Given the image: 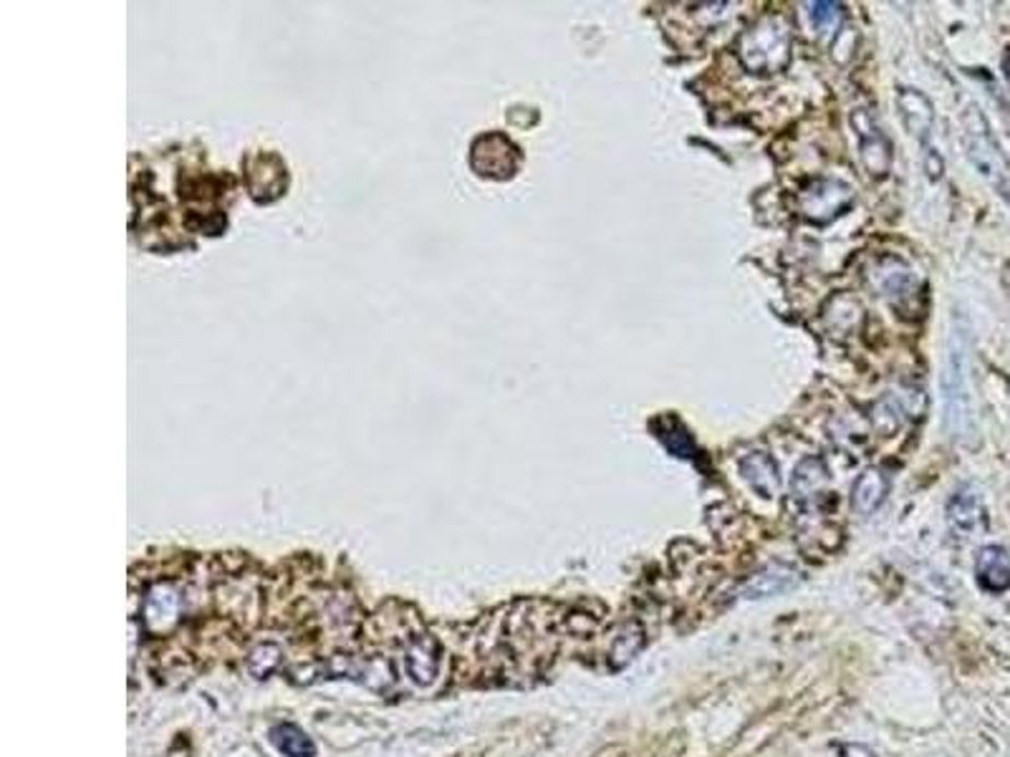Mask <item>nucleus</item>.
<instances>
[{
    "label": "nucleus",
    "instance_id": "obj_15",
    "mask_svg": "<svg viewBox=\"0 0 1010 757\" xmlns=\"http://www.w3.org/2000/svg\"><path fill=\"white\" fill-rule=\"evenodd\" d=\"M791 586H796V571L786 568L781 563L763 568L761 573H755L753 579L743 586V596L745 598H766V596H776L783 594Z\"/></svg>",
    "mask_w": 1010,
    "mask_h": 757
},
{
    "label": "nucleus",
    "instance_id": "obj_14",
    "mask_svg": "<svg viewBox=\"0 0 1010 757\" xmlns=\"http://www.w3.org/2000/svg\"><path fill=\"white\" fill-rule=\"evenodd\" d=\"M886 490H890V480H886V475L880 470V467L864 470L859 475V480L851 490L854 510L861 515L874 513V510L884 503Z\"/></svg>",
    "mask_w": 1010,
    "mask_h": 757
},
{
    "label": "nucleus",
    "instance_id": "obj_18",
    "mask_svg": "<svg viewBox=\"0 0 1010 757\" xmlns=\"http://www.w3.org/2000/svg\"><path fill=\"white\" fill-rule=\"evenodd\" d=\"M809 19L811 26H814L819 33H832L841 26L844 21V8L839 3H809Z\"/></svg>",
    "mask_w": 1010,
    "mask_h": 757
},
{
    "label": "nucleus",
    "instance_id": "obj_17",
    "mask_svg": "<svg viewBox=\"0 0 1010 757\" xmlns=\"http://www.w3.org/2000/svg\"><path fill=\"white\" fill-rule=\"evenodd\" d=\"M824 318L832 331H851L854 326L861 324V306L849 295H839V299L828 301Z\"/></svg>",
    "mask_w": 1010,
    "mask_h": 757
},
{
    "label": "nucleus",
    "instance_id": "obj_7",
    "mask_svg": "<svg viewBox=\"0 0 1010 757\" xmlns=\"http://www.w3.org/2000/svg\"><path fill=\"white\" fill-rule=\"evenodd\" d=\"M851 129L857 135L859 142V158L864 170L872 177H884L892 170V144L886 139L884 131L877 125V119L869 114V109L859 106L851 112Z\"/></svg>",
    "mask_w": 1010,
    "mask_h": 757
},
{
    "label": "nucleus",
    "instance_id": "obj_19",
    "mask_svg": "<svg viewBox=\"0 0 1010 757\" xmlns=\"http://www.w3.org/2000/svg\"><path fill=\"white\" fill-rule=\"evenodd\" d=\"M274 737L281 750L289 757H311L314 755V745L309 743V737L295 727H278L274 730Z\"/></svg>",
    "mask_w": 1010,
    "mask_h": 757
},
{
    "label": "nucleus",
    "instance_id": "obj_1",
    "mask_svg": "<svg viewBox=\"0 0 1010 757\" xmlns=\"http://www.w3.org/2000/svg\"><path fill=\"white\" fill-rule=\"evenodd\" d=\"M791 28L781 15H763L738 38V59L753 73H778L791 61Z\"/></svg>",
    "mask_w": 1010,
    "mask_h": 757
},
{
    "label": "nucleus",
    "instance_id": "obj_13",
    "mask_svg": "<svg viewBox=\"0 0 1010 757\" xmlns=\"http://www.w3.org/2000/svg\"><path fill=\"white\" fill-rule=\"evenodd\" d=\"M948 515L952 528L963 536H975V533L985 528V510L980 503V496L971 488L960 490L955 498L950 500Z\"/></svg>",
    "mask_w": 1010,
    "mask_h": 757
},
{
    "label": "nucleus",
    "instance_id": "obj_3",
    "mask_svg": "<svg viewBox=\"0 0 1010 757\" xmlns=\"http://www.w3.org/2000/svg\"><path fill=\"white\" fill-rule=\"evenodd\" d=\"M945 415L952 434H967L971 430V378H967V336L955 328L950 336L945 376Z\"/></svg>",
    "mask_w": 1010,
    "mask_h": 757
},
{
    "label": "nucleus",
    "instance_id": "obj_9",
    "mask_svg": "<svg viewBox=\"0 0 1010 757\" xmlns=\"http://www.w3.org/2000/svg\"><path fill=\"white\" fill-rule=\"evenodd\" d=\"M897 109L909 135L919 139V142H925L934 127V109L930 98L922 92H917V89H899Z\"/></svg>",
    "mask_w": 1010,
    "mask_h": 757
},
{
    "label": "nucleus",
    "instance_id": "obj_16",
    "mask_svg": "<svg viewBox=\"0 0 1010 757\" xmlns=\"http://www.w3.org/2000/svg\"><path fill=\"white\" fill-rule=\"evenodd\" d=\"M652 430L657 432V438L664 442V447H667L672 455L685 457V459L695 457V442L693 438H689V432L685 430L680 419L664 415L660 419H654Z\"/></svg>",
    "mask_w": 1010,
    "mask_h": 757
},
{
    "label": "nucleus",
    "instance_id": "obj_11",
    "mask_svg": "<svg viewBox=\"0 0 1010 757\" xmlns=\"http://www.w3.org/2000/svg\"><path fill=\"white\" fill-rule=\"evenodd\" d=\"M975 575L978 583L990 591V594H1000V591L1010 589V554L1000 546H985L975 561Z\"/></svg>",
    "mask_w": 1010,
    "mask_h": 757
},
{
    "label": "nucleus",
    "instance_id": "obj_4",
    "mask_svg": "<svg viewBox=\"0 0 1010 757\" xmlns=\"http://www.w3.org/2000/svg\"><path fill=\"white\" fill-rule=\"evenodd\" d=\"M243 187L256 205H270L286 197L291 187L289 164L270 150H251L241 160Z\"/></svg>",
    "mask_w": 1010,
    "mask_h": 757
},
{
    "label": "nucleus",
    "instance_id": "obj_6",
    "mask_svg": "<svg viewBox=\"0 0 1010 757\" xmlns=\"http://www.w3.org/2000/svg\"><path fill=\"white\" fill-rule=\"evenodd\" d=\"M854 202V189L844 179L836 177H816L796 197L801 218L816 225H826L834 218H839L844 210H849Z\"/></svg>",
    "mask_w": 1010,
    "mask_h": 757
},
{
    "label": "nucleus",
    "instance_id": "obj_20",
    "mask_svg": "<svg viewBox=\"0 0 1010 757\" xmlns=\"http://www.w3.org/2000/svg\"><path fill=\"white\" fill-rule=\"evenodd\" d=\"M1003 73H1006V81H1008V86H1010V51L1006 54V59H1003Z\"/></svg>",
    "mask_w": 1010,
    "mask_h": 757
},
{
    "label": "nucleus",
    "instance_id": "obj_10",
    "mask_svg": "<svg viewBox=\"0 0 1010 757\" xmlns=\"http://www.w3.org/2000/svg\"><path fill=\"white\" fill-rule=\"evenodd\" d=\"M828 488V470L821 457H806L791 477V498L799 505H811Z\"/></svg>",
    "mask_w": 1010,
    "mask_h": 757
},
{
    "label": "nucleus",
    "instance_id": "obj_8",
    "mask_svg": "<svg viewBox=\"0 0 1010 757\" xmlns=\"http://www.w3.org/2000/svg\"><path fill=\"white\" fill-rule=\"evenodd\" d=\"M872 283L877 286V291H880L884 299L897 303V306L913 299V293H915L913 268L905 266V263L897 258H886V260L877 263L872 270Z\"/></svg>",
    "mask_w": 1010,
    "mask_h": 757
},
{
    "label": "nucleus",
    "instance_id": "obj_2",
    "mask_svg": "<svg viewBox=\"0 0 1010 757\" xmlns=\"http://www.w3.org/2000/svg\"><path fill=\"white\" fill-rule=\"evenodd\" d=\"M960 125H963V147L967 160L1010 205V162L992 137L990 125L985 121L978 106H967Z\"/></svg>",
    "mask_w": 1010,
    "mask_h": 757
},
{
    "label": "nucleus",
    "instance_id": "obj_12",
    "mask_svg": "<svg viewBox=\"0 0 1010 757\" xmlns=\"http://www.w3.org/2000/svg\"><path fill=\"white\" fill-rule=\"evenodd\" d=\"M741 475L763 500L778 496L781 477H778V467L768 452H748V455L741 459Z\"/></svg>",
    "mask_w": 1010,
    "mask_h": 757
},
{
    "label": "nucleus",
    "instance_id": "obj_5",
    "mask_svg": "<svg viewBox=\"0 0 1010 757\" xmlns=\"http://www.w3.org/2000/svg\"><path fill=\"white\" fill-rule=\"evenodd\" d=\"M523 154L511 137L500 131H488L473 139L471 170L486 179H511L521 170Z\"/></svg>",
    "mask_w": 1010,
    "mask_h": 757
}]
</instances>
